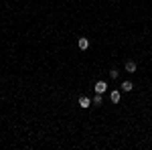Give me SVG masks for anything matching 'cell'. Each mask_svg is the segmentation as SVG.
I'll return each mask as SVG.
<instances>
[{"label":"cell","instance_id":"cell-2","mask_svg":"<svg viewBox=\"0 0 152 150\" xmlns=\"http://www.w3.org/2000/svg\"><path fill=\"white\" fill-rule=\"evenodd\" d=\"M77 45H79V49H81V51H85V49L89 47V39H85V37H81V39L77 41Z\"/></svg>","mask_w":152,"mask_h":150},{"label":"cell","instance_id":"cell-5","mask_svg":"<svg viewBox=\"0 0 152 150\" xmlns=\"http://www.w3.org/2000/svg\"><path fill=\"white\" fill-rule=\"evenodd\" d=\"M126 71L128 73H136V61H128L126 63Z\"/></svg>","mask_w":152,"mask_h":150},{"label":"cell","instance_id":"cell-7","mask_svg":"<svg viewBox=\"0 0 152 150\" xmlns=\"http://www.w3.org/2000/svg\"><path fill=\"white\" fill-rule=\"evenodd\" d=\"M91 102H94L95 105H99L102 102H104V97H102V93H95V95H94V100H91Z\"/></svg>","mask_w":152,"mask_h":150},{"label":"cell","instance_id":"cell-8","mask_svg":"<svg viewBox=\"0 0 152 150\" xmlns=\"http://www.w3.org/2000/svg\"><path fill=\"white\" fill-rule=\"evenodd\" d=\"M110 77L116 79V77H118V69H110Z\"/></svg>","mask_w":152,"mask_h":150},{"label":"cell","instance_id":"cell-3","mask_svg":"<svg viewBox=\"0 0 152 150\" xmlns=\"http://www.w3.org/2000/svg\"><path fill=\"white\" fill-rule=\"evenodd\" d=\"M91 104H94V102H91L89 97H85V95H81V97H79V105H81V108H89Z\"/></svg>","mask_w":152,"mask_h":150},{"label":"cell","instance_id":"cell-4","mask_svg":"<svg viewBox=\"0 0 152 150\" xmlns=\"http://www.w3.org/2000/svg\"><path fill=\"white\" fill-rule=\"evenodd\" d=\"M110 100H112L114 104H120V89H114V91L110 93Z\"/></svg>","mask_w":152,"mask_h":150},{"label":"cell","instance_id":"cell-1","mask_svg":"<svg viewBox=\"0 0 152 150\" xmlns=\"http://www.w3.org/2000/svg\"><path fill=\"white\" fill-rule=\"evenodd\" d=\"M94 89H95V93H104L105 89H107V83H105V81H97L94 85Z\"/></svg>","mask_w":152,"mask_h":150},{"label":"cell","instance_id":"cell-6","mask_svg":"<svg viewBox=\"0 0 152 150\" xmlns=\"http://www.w3.org/2000/svg\"><path fill=\"white\" fill-rule=\"evenodd\" d=\"M132 89H134L132 81H124V83H122V91H132Z\"/></svg>","mask_w":152,"mask_h":150}]
</instances>
